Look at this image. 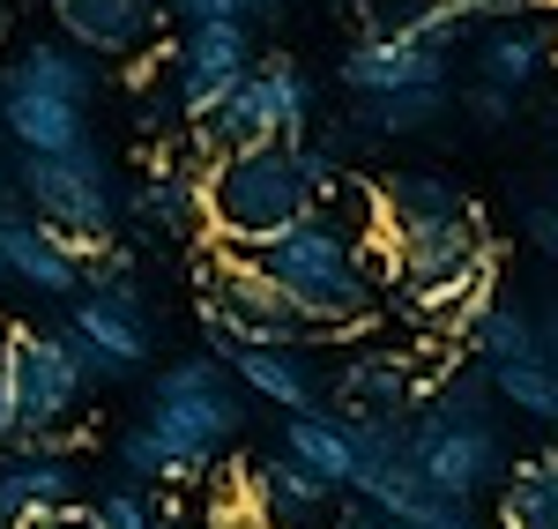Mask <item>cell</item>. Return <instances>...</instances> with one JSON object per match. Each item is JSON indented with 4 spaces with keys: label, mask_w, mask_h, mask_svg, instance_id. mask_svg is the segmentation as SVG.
<instances>
[{
    "label": "cell",
    "mask_w": 558,
    "mask_h": 529,
    "mask_svg": "<svg viewBox=\"0 0 558 529\" xmlns=\"http://www.w3.org/2000/svg\"><path fill=\"white\" fill-rule=\"evenodd\" d=\"M343 187V165L328 142H239V149H209L202 165V231L216 247H260L276 231L313 217L328 194Z\"/></svg>",
    "instance_id": "obj_1"
},
{
    "label": "cell",
    "mask_w": 558,
    "mask_h": 529,
    "mask_svg": "<svg viewBox=\"0 0 558 529\" xmlns=\"http://www.w3.org/2000/svg\"><path fill=\"white\" fill-rule=\"evenodd\" d=\"M246 433V402L231 396L223 381V358L216 351H194V358H172L157 381H149V410L142 425L120 433V470L142 478V485H194L209 478L216 462L231 455V441Z\"/></svg>",
    "instance_id": "obj_2"
},
{
    "label": "cell",
    "mask_w": 558,
    "mask_h": 529,
    "mask_svg": "<svg viewBox=\"0 0 558 529\" xmlns=\"http://www.w3.org/2000/svg\"><path fill=\"white\" fill-rule=\"evenodd\" d=\"M246 254H254L320 328H350V321H365V313L387 299L380 231L343 217V187H336L313 217H299L291 231L260 239V247H246Z\"/></svg>",
    "instance_id": "obj_3"
},
{
    "label": "cell",
    "mask_w": 558,
    "mask_h": 529,
    "mask_svg": "<svg viewBox=\"0 0 558 529\" xmlns=\"http://www.w3.org/2000/svg\"><path fill=\"white\" fill-rule=\"evenodd\" d=\"M492 402H499V381L484 365H454L417 402V470L439 492H454V500H484L492 485H507V470H514Z\"/></svg>",
    "instance_id": "obj_4"
},
{
    "label": "cell",
    "mask_w": 558,
    "mask_h": 529,
    "mask_svg": "<svg viewBox=\"0 0 558 529\" xmlns=\"http://www.w3.org/2000/svg\"><path fill=\"white\" fill-rule=\"evenodd\" d=\"M89 75L83 45H23L8 68H0V128L15 134L23 157H52V149H83L89 142Z\"/></svg>",
    "instance_id": "obj_5"
},
{
    "label": "cell",
    "mask_w": 558,
    "mask_h": 529,
    "mask_svg": "<svg viewBox=\"0 0 558 529\" xmlns=\"http://www.w3.org/2000/svg\"><path fill=\"white\" fill-rule=\"evenodd\" d=\"M15 187H23V202L45 224H60L68 239H89V247H105V231L128 217V187H120L112 157L97 142L52 149V157H23L15 165Z\"/></svg>",
    "instance_id": "obj_6"
},
{
    "label": "cell",
    "mask_w": 558,
    "mask_h": 529,
    "mask_svg": "<svg viewBox=\"0 0 558 529\" xmlns=\"http://www.w3.org/2000/svg\"><path fill=\"white\" fill-rule=\"evenodd\" d=\"M60 328L83 344L97 381H134L149 365V313H142V291H134L120 254H97L89 262V284L68 299V321Z\"/></svg>",
    "instance_id": "obj_7"
},
{
    "label": "cell",
    "mask_w": 558,
    "mask_h": 529,
    "mask_svg": "<svg viewBox=\"0 0 558 529\" xmlns=\"http://www.w3.org/2000/svg\"><path fill=\"white\" fill-rule=\"evenodd\" d=\"M0 358H8V388H15L23 441H52V425H68L83 388L97 381L83 344L68 328H8L0 336Z\"/></svg>",
    "instance_id": "obj_8"
},
{
    "label": "cell",
    "mask_w": 558,
    "mask_h": 529,
    "mask_svg": "<svg viewBox=\"0 0 558 529\" xmlns=\"http://www.w3.org/2000/svg\"><path fill=\"white\" fill-rule=\"evenodd\" d=\"M202 134H209V149L299 142V134H313V75H305L291 52H268V60H254V75L202 120Z\"/></svg>",
    "instance_id": "obj_9"
},
{
    "label": "cell",
    "mask_w": 558,
    "mask_h": 529,
    "mask_svg": "<svg viewBox=\"0 0 558 529\" xmlns=\"http://www.w3.org/2000/svg\"><path fill=\"white\" fill-rule=\"evenodd\" d=\"M454 38H417V31H365L343 52V89L365 97H417V89H454Z\"/></svg>",
    "instance_id": "obj_10"
},
{
    "label": "cell",
    "mask_w": 558,
    "mask_h": 529,
    "mask_svg": "<svg viewBox=\"0 0 558 529\" xmlns=\"http://www.w3.org/2000/svg\"><path fill=\"white\" fill-rule=\"evenodd\" d=\"M105 247L89 239H68L60 224H45L31 202H0V276L38 291V299H75L89 284V262Z\"/></svg>",
    "instance_id": "obj_11"
},
{
    "label": "cell",
    "mask_w": 558,
    "mask_h": 529,
    "mask_svg": "<svg viewBox=\"0 0 558 529\" xmlns=\"http://www.w3.org/2000/svg\"><path fill=\"white\" fill-rule=\"evenodd\" d=\"M254 38H246V15L231 23H186L172 45V89H179V112L186 120H209L231 89L254 75Z\"/></svg>",
    "instance_id": "obj_12"
},
{
    "label": "cell",
    "mask_w": 558,
    "mask_h": 529,
    "mask_svg": "<svg viewBox=\"0 0 558 529\" xmlns=\"http://www.w3.org/2000/svg\"><path fill=\"white\" fill-rule=\"evenodd\" d=\"M209 351L254 388L260 402H276V410H320V373H313V358L305 344H254V336H231V328H209Z\"/></svg>",
    "instance_id": "obj_13"
},
{
    "label": "cell",
    "mask_w": 558,
    "mask_h": 529,
    "mask_svg": "<svg viewBox=\"0 0 558 529\" xmlns=\"http://www.w3.org/2000/svg\"><path fill=\"white\" fill-rule=\"evenodd\" d=\"M551 60H558V23H544L536 8H529V15H499V23L476 31V45H470V83L529 97V89L544 83Z\"/></svg>",
    "instance_id": "obj_14"
},
{
    "label": "cell",
    "mask_w": 558,
    "mask_h": 529,
    "mask_svg": "<svg viewBox=\"0 0 558 529\" xmlns=\"http://www.w3.org/2000/svg\"><path fill=\"white\" fill-rule=\"evenodd\" d=\"M75 485H83V470H75V455H60L52 441H23L0 455V522H31L45 507H75Z\"/></svg>",
    "instance_id": "obj_15"
},
{
    "label": "cell",
    "mask_w": 558,
    "mask_h": 529,
    "mask_svg": "<svg viewBox=\"0 0 558 529\" xmlns=\"http://www.w3.org/2000/svg\"><path fill=\"white\" fill-rule=\"evenodd\" d=\"M165 15V0H52V23L68 31V45L83 52H105V60H128L149 45Z\"/></svg>",
    "instance_id": "obj_16"
},
{
    "label": "cell",
    "mask_w": 558,
    "mask_h": 529,
    "mask_svg": "<svg viewBox=\"0 0 558 529\" xmlns=\"http://www.w3.org/2000/svg\"><path fill=\"white\" fill-rule=\"evenodd\" d=\"M336 396H343V410H417L432 381H417V365L402 351H357L336 373Z\"/></svg>",
    "instance_id": "obj_17"
},
{
    "label": "cell",
    "mask_w": 558,
    "mask_h": 529,
    "mask_svg": "<svg viewBox=\"0 0 558 529\" xmlns=\"http://www.w3.org/2000/svg\"><path fill=\"white\" fill-rule=\"evenodd\" d=\"M283 455L305 462L313 478H328V485H350L357 478V425H350V410H305L283 425Z\"/></svg>",
    "instance_id": "obj_18"
},
{
    "label": "cell",
    "mask_w": 558,
    "mask_h": 529,
    "mask_svg": "<svg viewBox=\"0 0 558 529\" xmlns=\"http://www.w3.org/2000/svg\"><path fill=\"white\" fill-rule=\"evenodd\" d=\"M470 351L484 373H507V365H536V358H551V336H544V321L514 299H492V313L476 321Z\"/></svg>",
    "instance_id": "obj_19"
},
{
    "label": "cell",
    "mask_w": 558,
    "mask_h": 529,
    "mask_svg": "<svg viewBox=\"0 0 558 529\" xmlns=\"http://www.w3.org/2000/svg\"><path fill=\"white\" fill-rule=\"evenodd\" d=\"M499 529H558V447L507 470V485H499Z\"/></svg>",
    "instance_id": "obj_20"
},
{
    "label": "cell",
    "mask_w": 558,
    "mask_h": 529,
    "mask_svg": "<svg viewBox=\"0 0 558 529\" xmlns=\"http://www.w3.org/2000/svg\"><path fill=\"white\" fill-rule=\"evenodd\" d=\"M454 209H470V194L454 187L447 172H387L380 179V224H410V217H454Z\"/></svg>",
    "instance_id": "obj_21"
},
{
    "label": "cell",
    "mask_w": 558,
    "mask_h": 529,
    "mask_svg": "<svg viewBox=\"0 0 558 529\" xmlns=\"http://www.w3.org/2000/svg\"><path fill=\"white\" fill-rule=\"evenodd\" d=\"M134 224H157V231H194L202 224V172H149L128 194Z\"/></svg>",
    "instance_id": "obj_22"
},
{
    "label": "cell",
    "mask_w": 558,
    "mask_h": 529,
    "mask_svg": "<svg viewBox=\"0 0 558 529\" xmlns=\"http://www.w3.org/2000/svg\"><path fill=\"white\" fill-rule=\"evenodd\" d=\"M246 492H254L276 522H305V515H313V507H320L336 485H328V478H313V470H305V462H291V455H276V462H260L254 478H246Z\"/></svg>",
    "instance_id": "obj_23"
},
{
    "label": "cell",
    "mask_w": 558,
    "mask_h": 529,
    "mask_svg": "<svg viewBox=\"0 0 558 529\" xmlns=\"http://www.w3.org/2000/svg\"><path fill=\"white\" fill-rule=\"evenodd\" d=\"M499 381V402L521 410L529 425H551L558 433V365L551 358H536V365H507V373H492Z\"/></svg>",
    "instance_id": "obj_24"
},
{
    "label": "cell",
    "mask_w": 558,
    "mask_h": 529,
    "mask_svg": "<svg viewBox=\"0 0 558 529\" xmlns=\"http://www.w3.org/2000/svg\"><path fill=\"white\" fill-rule=\"evenodd\" d=\"M157 492H165V485H142V478L112 485L105 500H97V522H105V529H172V515H165Z\"/></svg>",
    "instance_id": "obj_25"
},
{
    "label": "cell",
    "mask_w": 558,
    "mask_h": 529,
    "mask_svg": "<svg viewBox=\"0 0 558 529\" xmlns=\"http://www.w3.org/2000/svg\"><path fill=\"white\" fill-rule=\"evenodd\" d=\"M462 105H470V120L484 134H499L507 128V120H514V89H492V83H470V97H462Z\"/></svg>",
    "instance_id": "obj_26"
},
{
    "label": "cell",
    "mask_w": 558,
    "mask_h": 529,
    "mask_svg": "<svg viewBox=\"0 0 558 529\" xmlns=\"http://www.w3.org/2000/svg\"><path fill=\"white\" fill-rule=\"evenodd\" d=\"M521 239L544 247V254H558V202H551V194H536V202L521 194Z\"/></svg>",
    "instance_id": "obj_27"
},
{
    "label": "cell",
    "mask_w": 558,
    "mask_h": 529,
    "mask_svg": "<svg viewBox=\"0 0 558 529\" xmlns=\"http://www.w3.org/2000/svg\"><path fill=\"white\" fill-rule=\"evenodd\" d=\"M165 15H179V23H231V15H246L239 0H165Z\"/></svg>",
    "instance_id": "obj_28"
},
{
    "label": "cell",
    "mask_w": 558,
    "mask_h": 529,
    "mask_svg": "<svg viewBox=\"0 0 558 529\" xmlns=\"http://www.w3.org/2000/svg\"><path fill=\"white\" fill-rule=\"evenodd\" d=\"M15 529H105V522H97V507L75 500V507H45V515H31V522H15Z\"/></svg>",
    "instance_id": "obj_29"
},
{
    "label": "cell",
    "mask_w": 558,
    "mask_h": 529,
    "mask_svg": "<svg viewBox=\"0 0 558 529\" xmlns=\"http://www.w3.org/2000/svg\"><path fill=\"white\" fill-rule=\"evenodd\" d=\"M23 441V418H15V388H8V358H0V455Z\"/></svg>",
    "instance_id": "obj_30"
},
{
    "label": "cell",
    "mask_w": 558,
    "mask_h": 529,
    "mask_svg": "<svg viewBox=\"0 0 558 529\" xmlns=\"http://www.w3.org/2000/svg\"><path fill=\"white\" fill-rule=\"evenodd\" d=\"M470 15H529V8H551V0H454Z\"/></svg>",
    "instance_id": "obj_31"
},
{
    "label": "cell",
    "mask_w": 558,
    "mask_h": 529,
    "mask_svg": "<svg viewBox=\"0 0 558 529\" xmlns=\"http://www.w3.org/2000/svg\"><path fill=\"white\" fill-rule=\"evenodd\" d=\"M343 529H402V522H387L380 507H365V500H357V507L343 515Z\"/></svg>",
    "instance_id": "obj_32"
},
{
    "label": "cell",
    "mask_w": 558,
    "mask_h": 529,
    "mask_svg": "<svg viewBox=\"0 0 558 529\" xmlns=\"http://www.w3.org/2000/svg\"><path fill=\"white\" fill-rule=\"evenodd\" d=\"M544 336H551V365H558V306L544 313Z\"/></svg>",
    "instance_id": "obj_33"
},
{
    "label": "cell",
    "mask_w": 558,
    "mask_h": 529,
    "mask_svg": "<svg viewBox=\"0 0 558 529\" xmlns=\"http://www.w3.org/2000/svg\"><path fill=\"white\" fill-rule=\"evenodd\" d=\"M239 8H246V15H268V8H276V0H239Z\"/></svg>",
    "instance_id": "obj_34"
},
{
    "label": "cell",
    "mask_w": 558,
    "mask_h": 529,
    "mask_svg": "<svg viewBox=\"0 0 558 529\" xmlns=\"http://www.w3.org/2000/svg\"><path fill=\"white\" fill-rule=\"evenodd\" d=\"M172 529H209V522H172Z\"/></svg>",
    "instance_id": "obj_35"
},
{
    "label": "cell",
    "mask_w": 558,
    "mask_h": 529,
    "mask_svg": "<svg viewBox=\"0 0 558 529\" xmlns=\"http://www.w3.org/2000/svg\"><path fill=\"white\" fill-rule=\"evenodd\" d=\"M0 23H8V0H0Z\"/></svg>",
    "instance_id": "obj_36"
},
{
    "label": "cell",
    "mask_w": 558,
    "mask_h": 529,
    "mask_svg": "<svg viewBox=\"0 0 558 529\" xmlns=\"http://www.w3.org/2000/svg\"><path fill=\"white\" fill-rule=\"evenodd\" d=\"M0 529H8V522H0Z\"/></svg>",
    "instance_id": "obj_37"
}]
</instances>
